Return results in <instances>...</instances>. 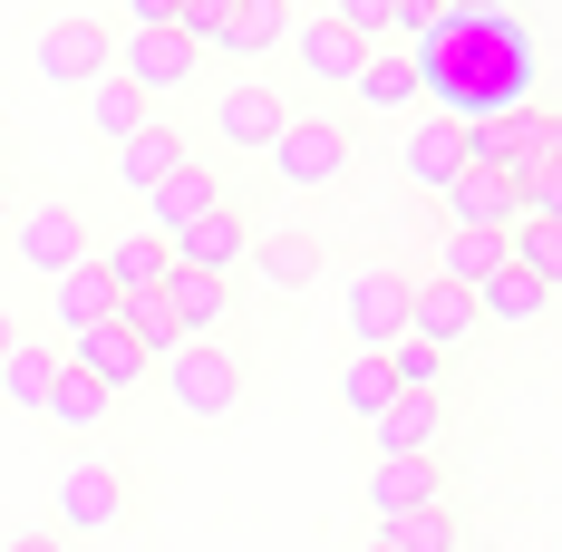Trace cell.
Segmentation results:
<instances>
[{"label":"cell","mask_w":562,"mask_h":552,"mask_svg":"<svg viewBox=\"0 0 562 552\" xmlns=\"http://www.w3.org/2000/svg\"><path fill=\"white\" fill-rule=\"evenodd\" d=\"M116 78H126V88H146V98L166 108L175 88H194V78H204V49H194L184 30H126V40H116Z\"/></svg>","instance_id":"8"},{"label":"cell","mask_w":562,"mask_h":552,"mask_svg":"<svg viewBox=\"0 0 562 552\" xmlns=\"http://www.w3.org/2000/svg\"><path fill=\"white\" fill-rule=\"evenodd\" d=\"M339 330H349V349H369V359L407 330V272H397L389 252L379 262H349V281H339Z\"/></svg>","instance_id":"5"},{"label":"cell","mask_w":562,"mask_h":552,"mask_svg":"<svg viewBox=\"0 0 562 552\" xmlns=\"http://www.w3.org/2000/svg\"><path fill=\"white\" fill-rule=\"evenodd\" d=\"M349 156H359L349 116H301V108H291V126H281L272 146H262V166H272L291 194H330L339 174H349Z\"/></svg>","instance_id":"3"},{"label":"cell","mask_w":562,"mask_h":552,"mask_svg":"<svg viewBox=\"0 0 562 552\" xmlns=\"http://www.w3.org/2000/svg\"><path fill=\"white\" fill-rule=\"evenodd\" d=\"M108 156H116V184H126V194H156V184L184 166V136H175L166 116H146V126H136L126 146H108Z\"/></svg>","instance_id":"19"},{"label":"cell","mask_w":562,"mask_h":552,"mask_svg":"<svg viewBox=\"0 0 562 552\" xmlns=\"http://www.w3.org/2000/svg\"><path fill=\"white\" fill-rule=\"evenodd\" d=\"M49 379H58V339H10V359H0V397L20 407V417H40V397H49Z\"/></svg>","instance_id":"26"},{"label":"cell","mask_w":562,"mask_h":552,"mask_svg":"<svg viewBox=\"0 0 562 552\" xmlns=\"http://www.w3.org/2000/svg\"><path fill=\"white\" fill-rule=\"evenodd\" d=\"M49 320H58V330L116 320V291H108V272H98V252H88V262H68V272L49 281Z\"/></svg>","instance_id":"24"},{"label":"cell","mask_w":562,"mask_h":552,"mask_svg":"<svg viewBox=\"0 0 562 552\" xmlns=\"http://www.w3.org/2000/svg\"><path fill=\"white\" fill-rule=\"evenodd\" d=\"M166 311H175V330L184 339H214L233 320V281L214 272H166Z\"/></svg>","instance_id":"22"},{"label":"cell","mask_w":562,"mask_h":552,"mask_svg":"<svg viewBox=\"0 0 562 552\" xmlns=\"http://www.w3.org/2000/svg\"><path fill=\"white\" fill-rule=\"evenodd\" d=\"M175 272H214V281H243V262H252V223L233 214V204H214L204 223H184V233H166Z\"/></svg>","instance_id":"10"},{"label":"cell","mask_w":562,"mask_h":552,"mask_svg":"<svg viewBox=\"0 0 562 552\" xmlns=\"http://www.w3.org/2000/svg\"><path fill=\"white\" fill-rule=\"evenodd\" d=\"M456 20H495V10H505V0H447Z\"/></svg>","instance_id":"38"},{"label":"cell","mask_w":562,"mask_h":552,"mask_svg":"<svg viewBox=\"0 0 562 552\" xmlns=\"http://www.w3.org/2000/svg\"><path fill=\"white\" fill-rule=\"evenodd\" d=\"M359 552H389V533H379V543H359Z\"/></svg>","instance_id":"41"},{"label":"cell","mask_w":562,"mask_h":552,"mask_svg":"<svg viewBox=\"0 0 562 552\" xmlns=\"http://www.w3.org/2000/svg\"><path fill=\"white\" fill-rule=\"evenodd\" d=\"M0 166H10V136H0Z\"/></svg>","instance_id":"42"},{"label":"cell","mask_w":562,"mask_h":552,"mask_svg":"<svg viewBox=\"0 0 562 552\" xmlns=\"http://www.w3.org/2000/svg\"><path fill=\"white\" fill-rule=\"evenodd\" d=\"M389 397H397V387H389V369H379L369 349H349V369H339V407H349V417L369 427V417H379Z\"/></svg>","instance_id":"32"},{"label":"cell","mask_w":562,"mask_h":552,"mask_svg":"<svg viewBox=\"0 0 562 552\" xmlns=\"http://www.w3.org/2000/svg\"><path fill=\"white\" fill-rule=\"evenodd\" d=\"M330 20L349 30V40H379V30H397V20H407V0H330Z\"/></svg>","instance_id":"34"},{"label":"cell","mask_w":562,"mask_h":552,"mask_svg":"<svg viewBox=\"0 0 562 552\" xmlns=\"http://www.w3.org/2000/svg\"><path fill=\"white\" fill-rule=\"evenodd\" d=\"M156 379H166L175 417L224 427L233 407H243V387H252V369H243V349H224V339H184V349H166V359H156Z\"/></svg>","instance_id":"1"},{"label":"cell","mask_w":562,"mask_h":552,"mask_svg":"<svg viewBox=\"0 0 562 552\" xmlns=\"http://www.w3.org/2000/svg\"><path fill=\"white\" fill-rule=\"evenodd\" d=\"M397 174H407L417 194H447L456 174H465V126H456V116H417L407 146H397Z\"/></svg>","instance_id":"15"},{"label":"cell","mask_w":562,"mask_h":552,"mask_svg":"<svg viewBox=\"0 0 562 552\" xmlns=\"http://www.w3.org/2000/svg\"><path fill=\"white\" fill-rule=\"evenodd\" d=\"M465 301H475V320H495V330H533V320H553V281L524 272V262H495Z\"/></svg>","instance_id":"13"},{"label":"cell","mask_w":562,"mask_h":552,"mask_svg":"<svg viewBox=\"0 0 562 552\" xmlns=\"http://www.w3.org/2000/svg\"><path fill=\"white\" fill-rule=\"evenodd\" d=\"M447 495V475H437V455H379L369 465V514H379V533H389L397 514H417V504Z\"/></svg>","instance_id":"18"},{"label":"cell","mask_w":562,"mask_h":552,"mask_svg":"<svg viewBox=\"0 0 562 552\" xmlns=\"http://www.w3.org/2000/svg\"><path fill=\"white\" fill-rule=\"evenodd\" d=\"M108 68H116L108 10H49V30H40V78H49V88H98Z\"/></svg>","instance_id":"6"},{"label":"cell","mask_w":562,"mask_h":552,"mask_svg":"<svg viewBox=\"0 0 562 552\" xmlns=\"http://www.w3.org/2000/svg\"><path fill=\"white\" fill-rule=\"evenodd\" d=\"M0 233H10V194H0Z\"/></svg>","instance_id":"40"},{"label":"cell","mask_w":562,"mask_h":552,"mask_svg":"<svg viewBox=\"0 0 562 552\" xmlns=\"http://www.w3.org/2000/svg\"><path fill=\"white\" fill-rule=\"evenodd\" d=\"M437 204H447V233H514V223H524V194H514V174H495V166H465Z\"/></svg>","instance_id":"11"},{"label":"cell","mask_w":562,"mask_h":552,"mask_svg":"<svg viewBox=\"0 0 562 552\" xmlns=\"http://www.w3.org/2000/svg\"><path fill=\"white\" fill-rule=\"evenodd\" d=\"M389 552H465V533H456V504H417V514H397L389 523Z\"/></svg>","instance_id":"30"},{"label":"cell","mask_w":562,"mask_h":552,"mask_svg":"<svg viewBox=\"0 0 562 552\" xmlns=\"http://www.w3.org/2000/svg\"><path fill=\"white\" fill-rule=\"evenodd\" d=\"M98 272H108L116 301H126V291H166L175 252H166V233H126V243H98Z\"/></svg>","instance_id":"21"},{"label":"cell","mask_w":562,"mask_h":552,"mask_svg":"<svg viewBox=\"0 0 562 552\" xmlns=\"http://www.w3.org/2000/svg\"><path fill=\"white\" fill-rule=\"evenodd\" d=\"M495 262H505V233H437V262H427V281H456V291H475Z\"/></svg>","instance_id":"29"},{"label":"cell","mask_w":562,"mask_h":552,"mask_svg":"<svg viewBox=\"0 0 562 552\" xmlns=\"http://www.w3.org/2000/svg\"><path fill=\"white\" fill-rule=\"evenodd\" d=\"M243 272L262 281V291H281V301H301L311 281L330 272V233H311V223H281V233H252V262Z\"/></svg>","instance_id":"9"},{"label":"cell","mask_w":562,"mask_h":552,"mask_svg":"<svg viewBox=\"0 0 562 552\" xmlns=\"http://www.w3.org/2000/svg\"><path fill=\"white\" fill-rule=\"evenodd\" d=\"M281 40H291V0H233L224 40H214V58H272Z\"/></svg>","instance_id":"25"},{"label":"cell","mask_w":562,"mask_h":552,"mask_svg":"<svg viewBox=\"0 0 562 552\" xmlns=\"http://www.w3.org/2000/svg\"><path fill=\"white\" fill-rule=\"evenodd\" d=\"M78 98H88V126H98V136H108V146H126V136H136V126H146V116H156V98H146V88H126V78H98V88H78Z\"/></svg>","instance_id":"28"},{"label":"cell","mask_w":562,"mask_h":552,"mask_svg":"<svg viewBox=\"0 0 562 552\" xmlns=\"http://www.w3.org/2000/svg\"><path fill=\"white\" fill-rule=\"evenodd\" d=\"M126 10V30H175V0H116Z\"/></svg>","instance_id":"36"},{"label":"cell","mask_w":562,"mask_h":552,"mask_svg":"<svg viewBox=\"0 0 562 552\" xmlns=\"http://www.w3.org/2000/svg\"><path fill=\"white\" fill-rule=\"evenodd\" d=\"M505 262H524V272L553 281V272H562V223H553V214H524V223L505 233Z\"/></svg>","instance_id":"31"},{"label":"cell","mask_w":562,"mask_h":552,"mask_svg":"<svg viewBox=\"0 0 562 552\" xmlns=\"http://www.w3.org/2000/svg\"><path fill=\"white\" fill-rule=\"evenodd\" d=\"M291 58H301V78H311V88H349V78H359V58H369V40H349L330 10H311V20H291Z\"/></svg>","instance_id":"17"},{"label":"cell","mask_w":562,"mask_h":552,"mask_svg":"<svg viewBox=\"0 0 562 552\" xmlns=\"http://www.w3.org/2000/svg\"><path fill=\"white\" fill-rule=\"evenodd\" d=\"M369 437H379V455H437L447 446V397L437 387H397L389 407L369 417Z\"/></svg>","instance_id":"14"},{"label":"cell","mask_w":562,"mask_h":552,"mask_svg":"<svg viewBox=\"0 0 562 552\" xmlns=\"http://www.w3.org/2000/svg\"><path fill=\"white\" fill-rule=\"evenodd\" d=\"M108 417H116V397L98 379H78V369H58L49 397H40V427H58V437H98Z\"/></svg>","instance_id":"20"},{"label":"cell","mask_w":562,"mask_h":552,"mask_svg":"<svg viewBox=\"0 0 562 552\" xmlns=\"http://www.w3.org/2000/svg\"><path fill=\"white\" fill-rule=\"evenodd\" d=\"M10 339H20V311H10V301H0V359H10Z\"/></svg>","instance_id":"39"},{"label":"cell","mask_w":562,"mask_h":552,"mask_svg":"<svg viewBox=\"0 0 562 552\" xmlns=\"http://www.w3.org/2000/svg\"><path fill=\"white\" fill-rule=\"evenodd\" d=\"M58 369H78V379H98L108 397L156 379V359L136 349V330H116V320H88V330H58Z\"/></svg>","instance_id":"7"},{"label":"cell","mask_w":562,"mask_h":552,"mask_svg":"<svg viewBox=\"0 0 562 552\" xmlns=\"http://www.w3.org/2000/svg\"><path fill=\"white\" fill-rule=\"evenodd\" d=\"M417 88H427V68H417V58H397V49H369V58H359V78H349V98H359V108H379V116L417 108Z\"/></svg>","instance_id":"23"},{"label":"cell","mask_w":562,"mask_h":552,"mask_svg":"<svg viewBox=\"0 0 562 552\" xmlns=\"http://www.w3.org/2000/svg\"><path fill=\"white\" fill-rule=\"evenodd\" d=\"M146 204H156V233H184V223H204V214H214V204H224V184H214V174H204V166H175L166 184L146 194Z\"/></svg>","instance_id":"27"},{"label":"cell","mask_w":562,"mask_h":552,"mask_svg":"<svg viewBox=\"0 0 562 552\" xmlns=\"http://www.w3.org/2000/svg\"><path fill=\"white\" fill-rule=\"evenodd\" d=\"M49 485H58V533H68V543H98V533H126V514H136V485L116 475L108 455H88V446H78V455L58 465Z\"/></svg>","instance_id":"2"},{"label":"cell","mask_w":562,"mask_h":552,"mask_svg":"<svg viewBox=\"0 0 562 552\" xmlns=\"http://www.w3.org/2000/svg\"><path fill=\"white\" fill-rule=\"evenodd\" d=\"M475 330H485V320H475V301H465L456 281H407V339H427V349L447 359V349H465Z\"/></svg>","instance_id":"16"},{"label":"cell","mask_w":562,"mask_h":552,"mask_svg":"<svg viewBox=\"0 0 562 552\" xmlns=\"http://www.w3.org/2000/svg\"><path fill=\"white\" fill-rule=\"evenodd\" d=\"M0 243H10V252H20L40 281H58L68 262H88V252H98V233H88V214H78L68 194H40V204H20Z\"/></svg>","instance_id":"4"},{"label":"cell","mask_w":562,"mask_h":552,"mask_svg":"<svg viewBox=\"0 0 562 552\" xmlns=\"http://www.w3.org/2000/svg\"><path fill=\"white\" fill-rule=\"evenodd\" d=\"M379 369H389V387H447V359H437L427 339H407V330L379 349Z\"/></svg>","instance_id":"33"},{"label":"cell","mask_w":562,"mask_h":552,"mask_svg":"<svg viewBox=\"0 0 562 552\" xmlns=\"http://www.w3.org/2000/svg\"><path fill=\"white\" fill-rule=\"evenodd\" d=\"M224 20H233V0H175V30H184L204 58H214V40H224Z\"/></svg>","instance_id":"35"},{"label":"cell","mask_w":562,"mask_h":552,"mask_svg":"<svg viewBox=\"0 0 562 552\" xmlns=\"http://www.w3.org/2000/svg\"><path fill=\"white\" fill-rule=\"evenodd\" d=\"M0 552H68V533H10Z\"/></svg>","instance_id":"37"},{"label":"cell","mask_w":562,"mask_h":552,"mask_svg":"<svg viewBox=\"0 0 562 552\" xmlns=\"http://www.w3.org/2000/svg\"><path fill=\"white\" fill-rule=\"evenodd\" d=\"M281 126H291V98H281L272 78H243V88H224V98H214V136H224V146H243V156H262Z\"/></svg>","instance_id":"12"}]
</instances>
